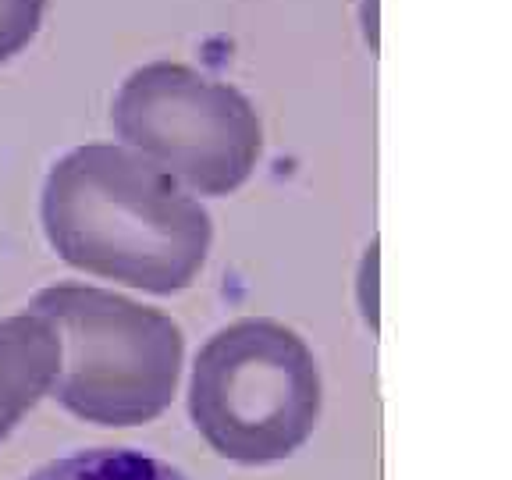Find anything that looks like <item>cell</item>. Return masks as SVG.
Returning <instances> with one entry per match:
<instances>
[{"label": "cell", "mask_w": 512, "mask_h": 480, "mask_svg": "<svg viewBox=\"0 0 512 480\" xmlns=\"http://www.w3.org/2000/svg\"><path fill=\"white\" fill-rule=\"evenodd\" d=\"M320 406L324 384L313 349L278 320H235L196 352L189 416L228 463L271 466L296 456Z\"/></svg>", "instance_id": "3"}, {"label": "cell", "mask_w": 512, "mask_h": 480, "mask_svg": "<svg viewBox=\"0 0 512 480\" xmlns=\"http://www.w3.org/2000/svg\"><path fill=\"white\" fill-rule=\"evenodd\" d=\"M47 0H0V64L15 61L40 36Z\"/></svg>", "instance_id": "7"}, {"label": "cell", "mask_w": 512, "mask_h": 480, "mask_svg": "<svg viewBox=\"0 0 512 480\" xmlns=\"http://www.w3.org/2000/svg\"><path fill=\"white\" fill-rule=\"evenodd\" d=\"M40 224L68 267L150 296L196 285L214 246L207 207L121 143L64 153L43 182Z\"/></svg>", "instance_id": "1"}, {"label": "cell", "mask_w": 512, "mask_h": 480, "mask_svg": "<svg viewBox=\"0 0 512 480\" xmlns=\"http://www.w3.org/2000/svg\"><path fill=\"white\" fill-rule=\"evenodd\" d=\"M29 310L61 338V374L50 392L57 406L100 427L150 424L171 406L185 335L168 313L79 281L36 292Z\"/></svg>", "instance_id": "2"}, {"label": "cell", "mask_w": 512, "mask_h": 480, "mask_svg": "<svg viewBox=\"0 0 512 480\" xmlns=\"http://www.w3.org/2000/svg\"><path fill=\"white\" fill-rule=\"evenodd\" d=\"M61 374V338L40 313L0 320V445L32 409L54 392Z\"/></svg>", "instance_id": "5"}, {"label": "cell", "mask_w": 512, "mask_h": 480, "mask_svg": "<svg viewBox=\"0 0 512 480\" xmlns=\"http://www.w3.org/2000/svg\"><path fill=\"white\" fill-rule=\"evenodd\" d=\"M25 480H189L164 459H153L136 448H89L40 466Z\"/></svg>", "instance_id": "6"}, {"label": "cell", "mask_w": 512, "mask_h": 480, "mask_svg": "<svg viewBox=\"0 0 512 480\" xmlns=\"http://www.w3.org/2000/svg\"><path fill=\"white\" fill-rule=\"evenodd\" d=\"M111 128L196 200L242 189L264 150V125L246 96L178 61H150L128 75L114 93Z\"/></svg>", "instance_id": "4"}]
</instances>
